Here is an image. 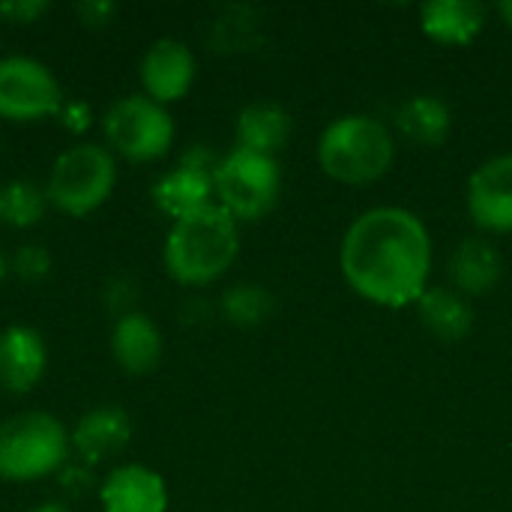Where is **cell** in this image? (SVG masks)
I'll return each instance as SVG.
<instances>
[{"label": "cell", "instance_id": "1", "mask_svg": "<svg viewBox=\"0 0 512 512\" xmlns=\"http://www.w3.org/2000/svg\"><path fill=\"white\" fill-rule=\"evenodd\" d=\"M339 264L345 282L363 300L384 309L417 306L429 291L432 237L417 213L372 207L348 225Z\"/></svg>", "mask_w": 512, "mask_h": 512}, {"label": "cell", "instance_id": "2", "mask_svg": "<svg viewBox=\"0 0 512 512\" xmlns=\"http://www.w3.org/2000/svg\"><path fill=\"white\" fill-rule=\"evenodd\" d=\"M240 252L237 219L210 204L186 219H177L165 240V270L174 282L201 288L228 273Z\"/></svg>", "mask_w": 512, "mask_h": 512}, {"label": "cell", "instance_id": "3", "mask_svg": "<svg viewBox=\"0 0 512 512\" xmlns=\"http://www.w3.org/2000/svg\"><path fill=\"white\" fill-rule=\"evenodd\" d=\"M318 162L327 177L345 186H366L393 168L396 144L381 120L369 114H345L321 132Z\"/></svg>", "mask_w": 512, "mask_h": 512}, {"label": "cell", "instance_id": "4", "mask_svg": "<svg viewBox=\"0 0 512 512\" xmlns=\"http://www.w3.org/2000/svg\"><path fill=\"white\" fill-rule=\"evenodd\" d=\"M66 426L39 411L18 414L0 426V480L33 483L54 474L69 456Z\"/></svg>", "mask_w": 512, "mask_h": 512}, {"label": "cell", "instance_id": "5", "mask_svg": "<svg viewBox=\"0 0 512 512\" xmlns=\"http://www.w3.org/2000/svg\"><path fill=\"white\" fill-rule=\"evenodd\" d=\"M117 183L114 153L102 144H78L57 156L45 195L66 216H87L108 201Z\"/></svg>", "mask_w": 512, "mask_h": 512}, {"label": "cell", "instance_id": "6", "mask_svg": "<svg viewBox=\"0 0 512 512\" xmlns=\"http://www.w3.org/2000/svg\"><path fill=\"white\" fill-rule=\"evenodd\" d=\"M213 189L219 198L216 204L225 207L234 219L255 222L276 207L282 171L276 156L234 147L225 159H219L213 171Z\"/></svg>", "mask_w": 512, "mask_h": 512}, {"label": "cell", "instance_id": "7", "mask_svg": "<svg viewBox=\"0 0 512 512\" xmlns=\"http://www.w3.org/2000/svg\"><path fill=\"white\" fill-rule=\"evenodd\" d=\"M108 147L129 162H153L174 144V120L165 105L150 96H126L114 102L102 120Z\"/></svg>", "mask_w": 512, "mask_h": 512}, {"label": "cell", "instance_id": "8", "mask_svg": "<svg viewBox=\"0 0 512 512\" xmlns=\"http://www.w3.org/2000/svg\"><path fill=\"white\" fill-rule=\"evenodd\" d=\"M63 105L54 72L33 57L0 60V117L15 123H33L54 117Z\"/></svg>", "mask_w": 512, "mask_h": 512}, {"label": "cell", "instance_id": "9", "mask_svg": "<svg viewBox=\"0 0 512 512\" xmlns=\"http://www.w3.org/2000/svg\"><path fill=\"white\" fill-rule=\"evenodd\" d=\"M219 162H213L204 150H192L186 153V159L168 171L165 177L156 180L153 186V201L162 213H168L174 222L177 219H186L210 204L216 189H213V171H216Z\"/></svg>", "mask_w": 512, "mask_h": 512}, {"label": "cell", "instance_id": "10", "mask_svg": "<svg viewBox=\"0 0 512 512\" xmlns=\"http://www.w3.org/2000/svg\"><path fill=\"white\" fill-rule=\"evenodd\" d=\"M468 213L489 234L512 231V153L483 162L468 180Z\"/></svg>", "mask_w": 512, "mask_h": 512}, {"label": "cell", "instance_id": "11", "mask_svg": "<svg viewBox=\"0 0 512 512\" xmlns=\"http://www.w3.org/2000/svg\"><path fill=\"white\" fill-rule=\"evenodd\" d=\"M138 75H141L144 96H150L159 105L177 102L195 84V54L180 39H171V36L156 39L144 51Z\"/></svg>", "mask_w": 512, "mask_h": 512}, {"label": "cell", "instance_id": "12", "mask_svg": "<svg viewBox=\"0 0 512 512\" xmlns=\"http://www.w3.org/2000/svg\"><path fill=\"white\" fill-rule=\"evenodd\" d=\"M48 369L45 339L24 324H12L0 333V390L30 393Z\"/></svg>", "mask_w": 512, "mask_h": 512}, {"label": "cell", "instance_id": "13", "mask_svg": "<svg viewBox=\"0 0 512 512\" xmlns=\"http://www.w3.org/2000/svg\"><path fill=\"white\" fill-rule=\"evenodd\" d=\"M99 501L105 512H165L168 486L144 465H120L105 477Z\"/></svg>", "mask_w": 512, "mask_h": 512}, {"label": "cell", "instance_id": "14", "mask_svg": "<svg viewBox=\"0 0 512 512\" xmlns=\"http://www.w3.org/2000/svg\"><path fill=\"white\" fill-rule=\"evenodd\" d=\"M129 438H132V423L126 411L117 405H99L87 411L69 435L75 453L87 462H105L117 456L129 444Z\"/></svg>", "mask_w": 512, "mask_h": 512}, {"label": "cell", "instance_id": "15", "mask_svg": "<svg viewBox=\"0 0 512 512\" xmlns=\"http://www.w3.org/2000/svg\"><path fill=\"white\" fill-rule=\"evenodd\" d=\"M486 27V6L477 0H429L420 6V30L438 45H471Z\"/></svg>", "mask_w": 512, "mask_h": 512}, {"label": "cell", "instance_id": "16", "mask_svg": "<svg viewBox=\"0 0 512 512\" xmlns=\"http://www.w3.org/2000/svg\"><path fill=\"white\" fill-rule=\"evenodd\" d=\"M504 276L501 252L486 237H468L450 255V282L462 297H483L498 288Z\"/></svg>", "mask_w": 512, "mask_h": 512}, {"label": "cell", "instance_id": "17", "mask_svg": "<svg viewBox=\"0 0 512 512\" xmlns=\"http://www.w3.org/2000/svg\"><path fill=\"white\" fill-rule=\"evenodd\" d=\"M111 354L129 375H147L162 360V333L144 312H126L111 330Z\"/></svg>", "mask_w": 512, "mask_h": 512}, {"label": "cell", "instance_id": "18", "mask_svg": "<svg viewBox=\"0 0 512 512\" xmlns=\"http://www.w3.org/2000/svg\"><path fill=\"white\" fill-rule=\"evenodd\" d=\"M294 132L291 114L276 102H252L237 114V147L276 156Z\"/></svg>", "mask_w": 512, "mask_h": 512}, {"label": "cell", "instance_id": "19", "mask_svg": "<svg viewBox=\"0 0 512 512\" xmlns=\"http://www.w3.org/2000/svg\"><path fill=\"white\" fill-rule=\"evenodd\" d=\"M417 318L429 336L438 342H462L471 336L474 312L468 297H462L453 288H429L417 300Z\"/></svg>", "mask_w": 512, "mask_h": 512}, {"label": "cell", "instance_id": "20", "mask_svg": "<svg viewBox=\"0 0 512 512\" xmlns=\"http://www.w3.org/2000/svg\"><path fill=\"white\" fill-rule=\"evenodd\" d=\"M396 129L411 144L441 147L450 138L453 114H450V108H447L444 99H438L432 93H420V96H411L408 102L399 105V111H396Z\"/></svg>", "mask_w": 512, "mask_h": 512}, {"label": "cell", "instance_id": "21", "mask_svg": "<svg viewBox=\"0 0 512 512\" xmlns=\"http://www.w3.org/2000/svg\"><path fill=\"white\" fill-rule=\"evenodd\" d=\"M48 195L30 180H9L0 186V222L9 228H30L45 216Z\"/></svg>", "mask_w": 512, "mask_h": 512}, {"label": "cell", "instance_id": "22", "mask_svg": "<svg viewBox=\"0 0 512 512\" xmlns=\"http://www.w3.org/2000/svg\"><path fill=\"white\" fill-rule=\"evenodd\" d=\"M222 312L237 327H258L273 312V297L261 285H234L222 297Z\"/></svg>", "mask_w": 512, "mask_h": 512}, {"label": "cell", "instance_id": "23", "mask_svg": "<svg viewBox=\"0 0 512 512\" xmlns=\"http://www.w3.org/2000/svg\"><path fill=\"white\" fill-rule=\"evenodd\" d=\"M48 9V3H3L0 12L12 15L15 21H33L36 15H42Z\"/></svg>", "mask_w": 512, "mask_h": 512}, {"label": "cell", "instance_id": "24", "mask_svg": "<svg viewBox=\"0 0 512 512\" xmlns=\"http://www.w3.org/2000/svg\"><path fill=\"white\" fill-rule=\"evenodd\" d=\"M498 15L504 18V24L512 27V0H504V3H498Z\"/></svg>", "mask_w": 512, "mask_h": 512}, {"label": "cell", "instance_id": "25", "mask_svg": "<svg viewBox=\"0 0 512 512\" xmlns=\"http://www.w3.org/2000/svg\"><path fill=\"white\" fill-rule=\"evenodd\" d=\"M33 512H72L69 507H63V504H42V507H36Z\"/></svg>", "mask_w": 512, "mask_h": 512}, {"label": "cell", "instance_id": "26", "mask_svg": "<svg viewBox=\"0 0 512 512\" xmlns=\"http://www.w3.org/2000/svg\"><path fill=\"white\" fill-rule=\"evenodd\" d=\"M3 273H6V261H3V252H0V282H3Z\"/></svg>", "mask_w": 512, "mask_h": 512}]
</instances>
